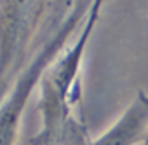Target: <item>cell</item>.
<instances>
[{
	"mask_svg": "<svg viewBox=\"0 0 148 145\" xmlns=\"http://www.w3.org/2000/svg\"><path fill=\"white\" fill-rule=\"evenodd\" d=\"M145 145H148V142H146V143H145Z\"/></svg>",
	"mask_w": 148,
	"mask_h": 145,
	"instance_id": "obj_5",
	"label": "cell"
},
{
	"mask_svg": "<svg viewBox=\"0 0 148 145\" xmlns=\"http://www.w3.org/2000/svg\"><path fill=\"white\" fill-rule=\"evenodd\" d=\"M105 0L96 4L79 30V35L49 66L38 84L40 129L28 145H91L87 124L80 108V72L87 44L101 16Z\"/></svg>",
	"mask_w": 148,
	"mask_h": 145,
	"instance_id": "obj_1",
	"label": "cell"
},
{
	"mask_svg": "<svg viewBox=\"0 0 148 145\" xmlns=\"http://www.w3.org/2000/svg\"><path fill=\"white\" fill-rule=\"evenodd\" d=\"M51 0H0V102L26 66Z\"/></svg>",
	"mask_w": 148,
	"mask_h": 145,
	"instance_id": "obj_3",
	"label": "cell"
},
{
	"mask_svg": "<svg viewBox=\"0 0 148 145\" xmlns=\"http://www.w3.org/2000/svg\"><path fill=\"white\" fill-rule=\"evenodd\" d=\"M96 0H59L52 9V23L38 46L33 49L26 66L0 102V145H16L25 108L49 66L75 40V32L87 21Z\"/></svg>",
	"mask_w": 148,
	"mask_h": 145,
	"instance_id": "obj_2",
	"label": "cell"
},
{
	"mask_svg": "<svg viewBox=\"0 0 148 145\" xmlns=\"http://www.w3.org/2000/svg\"><path fill=\"white\" fill-rule=\"evenodd\" d=\"M148 142V95L138 91L122 115L91 145H139Z\"/></svg>",
	"mask_w": 148,
	"mask_h": 145,
	"instance_id": "obj_4",
	"label": "cell"
}]
</instances>
